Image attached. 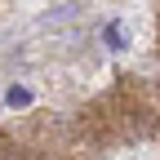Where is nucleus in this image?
I'll return each mask as SVG.
<instances>
[{
    "mask_svg": "<svg viewBox=\"0 0 160 160\" xmlns=\"http://www.w3.org/2000/svg\"><path fill=\"white\" fill-rule=\"evenodd\" d=\"M102 40H107V49H125V45H129V31L120 27V22H107V31H102Z\"/></svg>",
    "mask_w": 160,
    "mask_h": 160,
    "instance_id": "f257e3e1",
    "label": "nucleus"
},
{
    "mask_svg": "<svg viewBox=\"0 0 160 160\" xmlns=\"http://www.w3.org/2000/svg\"><path fill=\"white\" fill-rule=\"evenodd\" d=\"M5 102H9V107H27V102H31V89H18V85H13V89L5 93Z\"/></svg>",
    "mask_w": 160,
    "mask_h": 160,
    "instance_id": "f03ea898",
    "label": "nucleus"
}]
</instances>
